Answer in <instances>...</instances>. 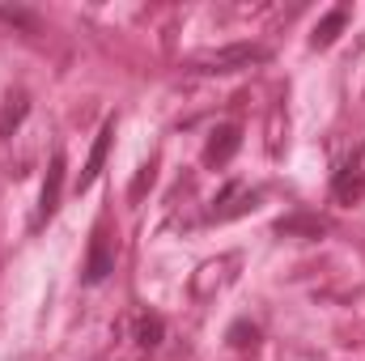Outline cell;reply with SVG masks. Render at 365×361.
I'll use <instances>...</instances> for the list:
<instances>
[{"mask_svg": "<svg viewBox=\"0 0 365 361\" xmlns=\"http://www.w3.org/2000/svg\"><path fill=\"white\" fill-rule=\"evenodd\" d=\"M264 60H268V47H259V43H230L221 51H208V56L191 60L187 73H242V68L264 64Z\"/></svg>", "mask_w": 365, "mask_h": 361, "instance_id": "6da1fadb", "label": "cell"}, {"mask_svg": "<svg viewBox=\"0 0 365 361\" xmlns=\"http://www.w3.org/2000/svg\"><path fill=\"white\" fill-rule=\"evenodd\" d=\"M115 272V243L106 234V225L98 221L90 234V251H86V268H81V280L86 285H102L106 276Z\"/></svg>", "mask_w": 365, "mask_h": 361, "instance_id": "7a4b0ae2", "label": "cell"}, {"mask_svg": "<svg viewBox=\"0 0 365 361\" xmlns=\"http://www.w3.org/2000/svg\"><path fill=\"white\" fill-rule=\"evenodd\" d=\"M238 145H242V128H238V123H221V128L208 136V145H204V162H208V166H225V162L238 153Z\"/></svg>", "mask_w": 365, "mask_h": 361, "instance_id": "3957f363", "label": "cell"}, {"mask_svg": "<svg viewBox=\"0 0 365 361\" xmlns=\"http://www.w3.org/2000/svg\"><path fill=\"white\" fill-rule=\"evenodd\" d=\"M60 195H64V153H56L47 162V179H43V191H38V221H47L60 208Z\"/></svg>", "mask_w": 365, "mask_h": 361, "instance_id": "277c9868", "label": "cell"}, {"mask_svg": "<svg viewBox=\"0 0 365 361\" xmlns=\"http://www.w3.org/2000/svg\"><path fill=\"white\" fill-rule=\"evenodd\" d=\"M110 141H115V119H106V123H102V132H98V141H93L90 158H86V171H81V179H77V191H86V187L102 175V162H106Z\"/></svg>", "mask_w": 365, "mask_h": 361, "instance_id": "5b68a950", "label": "cell"}, {"mask_svg": "<svg viewBox=\"0 0 365 361\" xmlns=\"http://www.w3.org/2000/svg\"><path fill=\"white\" fill-rule=\"evenodd\" d=\"M344 26H349V9H331V13H323L319 26H314V34H310V47H331V43L344 34Z\"/></svg>", "mask_w": 365, "mask_h": 361, "instance_id": "8992f818", "label": "cell"}, {"mask_svg": "<svg viewBox=\"0 0 365 361\" xmlns=\"http://www.w3.org/2000/svg\"><path fill=\"white\" fill-rule=\"evenodd\" d=\"M26 115H30V98H26V93H9V102H4V111H0V136L9 141V136L21 128Z\"/></svg>", "mask_w": 365, "mask_h": 361, "instance_id": "52a82bcc", "label": "cell"}, {"mask_svg": "<svg viewBox=\"0 0 365 361\" xmlns=\"http://www.w3.org/2000/svg\"><path fill=\"white\" fill-rule=\"evenodd\" d=\"M162 336H166L162 315H140V319H136V345H140V349H158Z\"/></svg>", "mask_w": 365, "mask_h": 361, "instance_id": "ba28073f", "label": "cell"}, {"mask_svg": "<svg viewBox=\"0 0 365 361\" xmlns=\"http://www.w3.org/2000/svg\"><path fill=\"white\" fill-rule=\"evenodd\" d=\"M327 225L319 217H280L276 221V234H306V238H319Z\"/></svg>", "mask_w": 365, "mask_h": 361, "instance_id": "9c48e42d", "label": "cell"}, {"mask_svg": "<svg viewBox=\"0 0 365 361\" xmlns=\"http://www.w3.org/2000/svg\"><path fill=\"white\" fill-rule=\"evenodd\" d=\"M230 195H234V187H225V200H230ZM225 200H217V204H225ZM255 204H259V195H255V191H242V200H238V204H230V208H221V213H212V221L242 217V213H247V208H255Z\"/></svg>", "mask_w": 365, "mask_h": 361, "instance_id": "30bf717a", "label": "cell"}, {"mask_svg": "<svg viewBox=\"0 0 365 361\" xmlns=\"http://www.w3.org/2000/svg\"><path fill=\"white\" fill-rule=\"evenodd\" d=\"M336 195H340V200H361V195H365V175L344 171V175L336 179Z\"/></svg>", "mask_w": 365, "mask_h": 361, "instance_id": "8fae6325", "label": "cell"}, {"mask_svg": "<svg viewBox=\"0 0 365 361\" xmlns=\"http://www.w3.org/2000/svg\"><path fill=\"white\" fill-rule=\"evenodd\" d=\"M0 21H4V26H17V30H26V34H38V17H34L30 9H0Z\"/></svg>", "mask_w": 365, "mask_h": 361, "instance_id": "7c38bea8", "label": "cell"}, {"mask_svg": "<svg viewBox=\"0 0 365 361\" xmlns=\"http://www.w3.org/2000/svg\"><path fill=\"white\" fill-rule=\"evenodd\" d=\"M255 340H259V327H255L251 319H238V323L230 327V345H234V349H251Z\"/></svg>", "mask_w": 365, "mask_h": 361, "instance_id": "4fadbf2b", "label": "cell"}, {"mask_svg": "<svg viewBox=\"0 0 365 361\" xmlns=\"http://www.w3.org/2000/svg\"><path fill=\"white\" fill-rule=\"evenodd\" d=\"M153 179H158V162H145V166L136 171V179H132V191H128V195H132V204H136V200L153 187Z\"/></svg>", "mask_w": 365, "mask_h": 361, "instance_id": "5bb4252c", "label": "cell"}]
</instances>
